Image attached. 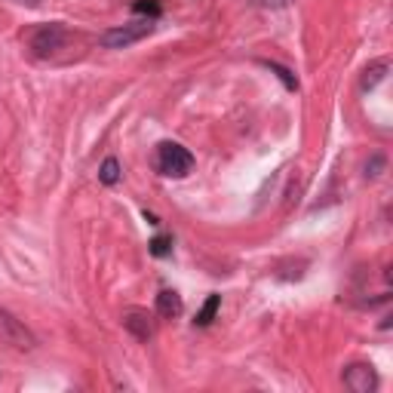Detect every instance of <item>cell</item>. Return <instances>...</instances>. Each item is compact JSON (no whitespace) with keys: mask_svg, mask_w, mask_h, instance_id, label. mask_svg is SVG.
I'll return each mask as SVG.
<instances>
[{"mask_svg":"<svg viewBox=\"0 0 393 393\" xmlns=\"http://www.w3.org/2000/svg\"><path fill=\"white\" fill-rule=\"evenodd\" d=\"M154 166L169 178H184L191 169H194V154H191L184 145H178V141H163V145L157 148Z\"/></svg>","mask_w":393,"mask_h":393,"instance_id":"1","label":"cell"},{"mask_svg":"<svg viewBox=\"0 0 393 393\" xmlns=\"http://www.w3.org/2000/svg\"><path fill=\"white\" fill-rule=\"evenodd\" d=\"M151 31H154V19H135L130 25H117L111 31H105L98 37V44L105 49H126V46L139 44V40H145Z\"/></svg>","mask_w":393,"mask_h":393,"instance_id":"2","label":"cell"},{"mask_svg":"<svg viewBox=\"0 0 393 393\" xmlns=\"http://www.w3.org/2000/svg\"><path fill=\"white\" fill-rule=\"evenodd\" d=\"M0 341L16 350H34L37 347V338L31 335L22 320H16L10 311H0Z\"/></svg>","mask_w":393,"mask_h":393,"instance_id":"4","label":"cell"},{"mask_svg":"<svg viewBox=\"0 0 393 393\" xmlns=\"http://www.w3.org/2000/svg\"><path fill=\"white\" fill-rule=\"evenodd\" d=\"M182 311H184V304H182V295L173 289H163L160 295H157V313H160L163 320H175V317H182Z\"/></svg>","mask_w":393,"mask_h":393,"instance_id":"7","label":"cell"},{"mask_svg":"<svg viewBox=\"0 0 393 393\" xmlns=\"http://www.w3.org/2000/svg\"><path fill=\"white\" fill-rule=\"evenodd\" d=\"M387 59H378V62H372V65L363 71V80H360V87L363 89H375L378 83L384 80V77H387Z\"/></svg>","mask_w":393,"mask_h":393,"instance_id":"8","label":"cell"},{"mask_svg":"<svg viewBox=\"0 0 393 393\" xmlns=\"http://www.w3.org/2000/svg\"><path fill=\"white\" fill-rule=\"evenodd\" d=\"M169 249H173V240H166V237H157L151 243V252L154 255H169Z\"/></svg>","mask_w":393,"mask_h":393,"instance_id":"12","label":"cell"},{"mask_svg":"<svg viewBox=\"0 0 393 393\" xmlns=\"http://www.w3.org/2000/svg\"><path fill=\"white\" fill-rule=\"evenodd\" d=\"M123 329L139 341H151L154 338V317L141 307H132V311L123 313Z\"/></svg>","mask_w":393,"mask_h":393,"instance_id":"6","label":"cell"},{"mask_svg":"<svg viewBox=\"0 0 393 393\" xmlns=\"http://www.w3.org/2000/svg\"><path fill=\"white\" fill-rule=\"evenodd\" d=\"M381 169H384V157H381V154H375V157H372V160L366 163V178L381 175Z\"/></svg>","mask_w":393,"mask_h":393,"instance_id":"11","label":"cell"},{"mask_svg":"<svg viewBox=\"0 0 393 393\" xmlns=\"http://www.w3.org/2000/svg\"><path fill=\"white\" fill-rule=\"evenodd\" d=\"M218 304H221V295H209V298H206L203 311L197 313V326H209L212 317H216V311H218Z\"/></svg>","mask_w":393,"mask_h":393,"instance_id":"10","label":"cell"},{"mask_svg":"<svg viewBox=\"0 0 393 393\" xmlns=\"http://www.w3.org/2000/svg\"><path fill=\"white\" fill-rule=\"evenodd\" d=\"M341 381H344V387L353 390V393H372L378 387V372L372 369L369 363H353V366L344 369Z\"/></svg>","mask_w":393,"mask_h":393,"instance_id":"5","label":"cell"},{"mask_svg":"<svg viewBox=\"0 0 393 393\" xmlns=\"http://www.w3.org/2000/svg\"><path fill=\"white\" fill-rule=\"evenodd\" d=\"M12 3H19V6H28V10H37L44 0H12Z\"/></svg>","mask_w":393,"mask_h":393,"instance_id":"13","label":"cell"},{"mask_svg":"<svg viewBox=\"0 0 393 393\" xmlns=\"http://www.w3.org/2000/svg\"><path fill=\"white\" fill-rule=\"evenodd\" d=\"M68 28L62 22H49V25H37L31 31V37H28V44H31L34 55H49L55 53V49H62L68 44Z\"/></svg>","mask_w":393,"mask_h":393,"instance_id":"3","label":"cell"},{"mask_svg":"<svg viewBox=\"0 0 393 393\" xmlns=\"http://www.w3.org/2000/svg\"><path fill=\"white\" fill-rule=\"evenodd\" d=\"M98 182L102 184H117L120 182V163L108 157V160L102 163V169H98Z\"/></svg>","mask_w":393,"mask_h":393,"instance_id":"9","label":"cell"}]
</instances>
